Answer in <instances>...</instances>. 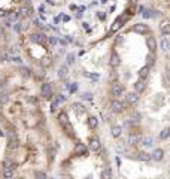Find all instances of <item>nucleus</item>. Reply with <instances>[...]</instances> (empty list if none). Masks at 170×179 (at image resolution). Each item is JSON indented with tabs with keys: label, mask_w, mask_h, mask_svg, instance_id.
<instances>
[{
	"label": "nucleus",
	"mask_w": 170,
	"mask_h": 179,
	"mask_svg": "<svg viewBox=\"0 0 170 179\" xmlns=\"http://www.w3.org/2000/svg\"><path fill=\"white\" fill-rule=\"evenodd\" d=\"M58 123H60V125H61L63 128L67 130V133H72V125L69 123V116H67L66 112H60V113H58Z\"/></svg>",
	"instance_id": "nucleus-1"
},
{
	"label": "nucleus",
	"mask_w": 170,
	"mask_h": 179,
	"mask_svg": "<svg viewBox=\"0 0 170 179\" xmlns=\"http://www.w3.org/2000/svg\"><path fill=\"white\" fill-rule=\"evenodd\" d=\"M124 85L123 84H119V82H115L112 85V88H111V93H112L113 97H119V96H123L124 94Z\"/></svg>",
	"instance_id": "nucleus-2"
},
{
	"label": "nucleus",
	"mask_w": 170,
	"mask_h": 179,
	"mask_svg": "<svg viewBox=\"0 0 170 179\" xmlns=\"http://www.w3.org/2000/svg\"><path fill=\"white\" fill-rule=\"evenodd\" d=\"M73 152H75V155H79V157L88 155V149H87L85 143H76V146L73 148Z\"/></svg>",
	"instance_id": "nucleus-3"
},
{
	"label": "nucleus",
	"mask_w": 170,
	"mask_h": 179,
	"mask_svg": "<svg viewBox=\"0 0 170 179\" xmlns=\"http://www.w3.org/2000/svg\"><path fill=\"white\" fill-rule=\"evenodd\" d=\"M40 94L45 97V99H49L51 96H52V87H51V84H42V87H40Z\"/></svg>",
	"instance_id": "nucleus-4"
},
{
	"label": "nucleus",
	"mask_w": 170,
	"mask_h": 179,
	"mask_svg": "<svg viewBox=\"0 0 170 179\" xmlns=\"http://www.w3.org/2000/svg\"><path fill=\"white\" fill-rule=\"evenodd\" d=\"M111 111H112L113 113H121V112L124 111V105H123L119 100L111 101Z\"/></svg>",
	"instance_id": "nucleus-5"
},
{
	"label": "nucleus",
	"mask_w": 170,
	"mask_h": 179,
	"mask_svg": "<svg viewBox=\"0 0 170 179\" xmlns=\"http://www.w3.org/2000/svg\"><path fill=\"white\" fill-rule=\"evenodd\" d=\"M32 40H33L34 44H40V45H43L48 40V37H46L43 33H33L32 34V37H30Z\"/></svg>",
	"instance_id": "nucleus-6"
},
{
	"label": "nucleus",
	"mask_w": 170,
	"mask_h": 179,
	"mask_svg": "<svg viewBox=\"0 0 170 179\" xmlns=\"http://www.w3.org/2000/svg\"><path fill=\"white\" fill-rule=\"evenodd\" d=\"M109 64H111L112 67H119V64H121V57L118 55V52L112 51L111 58H109Z\"/></svg>",
	"instance_id": "nucleus-7"
},
{
	"label": "nucleus",
	"mask_w": 170,
	"mask_h": 179,
	"mask_svg": "<svg viewBox=\"0 0 170 179\" xmlns=\"http://www.w3.org/2000/svg\"><path fill=\"white\" fill-rule=\"evenodd\" d=\"M133 32L134 33H139V34H145L148 32V25L145 22H137L133 25Z\"/></svg>",
	"instance_id": "nucleus-8"
},
{
	"label": "nucleus",
	"mask_w": 170,
	"mask_h": 179,
	"mask_svg": "<svg viewBox=\"0 0 170 179\" xmlns=\"http://www.w3.org/2000/svg\"><path fill=\"white\" fill-rule=\"evenodd\" d=\"M146 45H148V48H149V51L154 52V51L157 49V39H155L154 36H148L146 37Z\"/></svg>",
	"instance_id": "nucleus-9"
},
{
	"label": "nucleus",
	"mask_w": 170,
	"mask_h": 179,
	"mask_svg": "<svg viewBox=\"0 0 170 179\" xmlns=\"http://www.w3.org/2000/svg\"><path fill=\"white\" fill-rule=\"evenodd\" d=\"M88 146H90L91 151H99L100 149V140L97 137H91L88 140Z\"/></svg>",
	"instance_id": "nucleus-10"
},
{
	"label": "nucleus",
	"mask_w": 170,
	"mask_h": 179,
	"mask_svg": "<svg viewBox=\"0 0 170 179\" xmlns=\"http://www.w3.org/2000/svg\"><path fill=\"white\" fill-rule=\"evenodd\" d=\"M127 20H128V17H127V15H124L123 18H118L116 21L113 22V25L111 27V30H112V32H116V30H118V29H119L121 25H124V22L127 21Z\"/></svg>",
	"instance_id": "nucleus-11"
},
{
	"label": "nucleus",
	"mask_w": 170,
	"mask_h": 179,
	"mask_svg": "<svg viewBox=\"0 0 170 179\" xmlns=\"http://www.w3.org/2000/svg\"><path fill=\"white\" fill-rule=\"evenodd\" d=\"M139 101V93H128L127 94V103L128 105H136Z\"/></svg>",
	"instance_id": "nucleus-12"
},
{
	"label": "nucleus",
	"mask_w": 170,
	"mask_h": 179,
	"mask_svg": "<svg viewBox=\"0 0 170 179\" xmlns=\"http://www.w3.org/2000/svg\"><path fill=\"white\" fill-rule=\"evenodd\" d=\"M151 157H152V160H154V161H161V160L164 158V152H163V149L157 148V149L151 154Z\"/></svg>",
	"instance_id": "nucleus-13"
},
{
	"label": "nucleus",
	"mask_w": 170,
	"mask_h": 179,
	"mask_svg": "<svg viewBox=\"0 0 170 179\" xmlns=\"http://www.w3.org/2000/svg\"><path fill=\"white\" fill-rule=\"evenodd\" d=\"M134 88H136V93H142V91H145L146 88V82H145V79H139L134 82Z\"/></svg>",
	"instance_id": "nucleus-14"
},
{
	"label": "nucleus",
	"mask_w": 170,
	"mask_h": 179,
	"mask_svg": "<svg viewBox=\"0 0 170 179\" xmlns=\"http://www.w3.org/2000/svg\"><path fill=\"white\" fill-rule=\"evenodd\" d=\"M32 13V9L28 8V6H23V8H20V11H18V17L20 18H24V17H28Z\"/></svg>",
	"instance_id": "nucleus-15"
},
{
	"label": "nucleus",
	"mask_w": 170,
	"mask_h": 179,
	"mask_svg": "<svg viewBox=\"0 0 170 179\" xmlns=\"http://www.w3.org/2000/svg\"><path fill=\"white\" fill-rule=\"evenodd\" d=\"M160 30L163 34H170V22L169 21H163L160 24Z\"/></svg>",
	"instance_id": "nucleus-16"
},
{
	"label": "nucleus",
	"mask_w": 170,
	"mask_h": 179,
	"mask_svg": "<svg viewBox=\"0 0 170 179\" xmlns=\"http://www.w3.org/2000/svg\"><path fill=\"white\" fill-rule=\"evenodd\" d=\"M87 124H88V127H90L91 130H94V128H97V125H99V120H97L96 116H90V118L87 120Z\"/></svg>",
	"instance_id": "nucleus-17"
},
{
	"label": "nucleus",
	"mask_w": 170,
	"mask_h": 179,
	"mask_svg": "<svg viewBox=\"0 0 170 179\" xmlns=\"http://www.w3.org/2000/svg\"><path fill=\"white\" fill-rule=\"evenodd\" d=\"M69 75V69L67 66H61L60 69H58V78L60 79H66Z\"/></svg>",
	"instance_id": "nucleus-18"
},
{
	"label": "nucleus",
	"mask_w": 170,
	"mask_h": 179,
	"mask_svg": "<svg viewBox=\"0 0 170 179\" xmlns=\"http://www.w3.org/2000/svg\"><path fill=\"white\" fill-rule=\"evenodd\" d=\"M8 101H9V94H8V91L2 90V91H0V105H6Z\"/></svg>",
	"instance_id": "nucleus-19"
},
{
	"label": "nucleus",
	"mask_w": 170,
	"mask_h": 179,
	"mask_svg": "<svg viewBox=\"0 0 170 179\" xmlns=\"http://www.w3.org/2000/svg\"><path fill=\"white\" fill-rule=\"evenodd\" d=\"M12 54L8 51H2L0 52V61H12Z\"/></svg>",
	"instance_id": "nucleus-20"
},
{
	"label": "nucleus",
	"mask_w": 170,
	"mask_h": 179,
	"mask_svg": "<svg viewBox=\"0 0 170 179\" xmlns=\"http://www.w3.org/2000/svg\"><path fill=\"white\" fill-rule=\"evenodd\" d=\"M111 133H112L113 137H119V136L123 134V128H121L119 125H113L112 128H111Z\"/></svg>",
	"instance_id": "nucleus-21"
},
{
	"label": "nucleus",
	"mask_w": 170,
	"mask_h": 179,
	"mask_svg": "<svg viewBox=\"0 0 170 179\" xmlns=\"http://www.w3.org/2000/svg\"><path fill=\"white\" fill-rule=\"evenodd\" d=\"M142 145L145 146V148H151V146L154 145V137H151V136H146V137H143V140H142Z\"/></svg>",
	"instance_id": "nucleus-22"
},
{
	"label": "nucleus",
	"mask_w": 170,
	"mask_h": 179,
	"mask_svg": "<svg viewBox=\"0 0 170 179\" xmlns=\"http://www.w3.org/2000/svg\"><path fill=\"white\" fill-rule=\"evenodd\" d=\"M139 142H140V137H139V136H137V134H130V136H128V143H130V145H137V143H139Z\"/></svg>",
	"instance_id": "nucleus-23"
},
{
	"label": "nucleus",
	"mask_w": 170,
	"mask_h": 179,
	"mask_svg": "<svg viewBox=\"0 0 170 179\" xmlns=\"http://www.w3.org/2000/svg\"><path fill=\"white\" fill-rule=\"evenodd\" d=\"M72 108H73V111L76 112L78 115H82V113L85 112V108H84L81 103H73V105H72Z\"/></svg>",
	"instance_id": "nucleus-24"
},
{
	"label": "nucleus",
	"mask_w": 170,
	"mask_h": 179,
	"mask_svg": "<svg viewBox=\"0 0 170 179\" xmlns=\"http://www.w3.org/2000/svg\"><path fill=\"white\" fill-rule=\"evenodd\" d=\"M154 64H155V55H154V52H149L146 55V66L152 67Z\"/></svg>",
	"instance_id": "nucleus-25"
},
{
	"label": "nucleus",
	"mask_w": 170,
	"mask_h": 179,
	"mask_svg": "<svg viewBox=\"0 0 170 179\" xmlns=\"http://www.w3.org/2000/svg\"><path fill=\"white\" fill-rule=\"evenodd\" d=\"M2 176H3L5 179H12L13 178V169H3Z\"/></svg>",
	"instance_id": "nucleus-26"
},
{
	"label": "nucleus",
	"mask_w": 170,
	"mask_h": 179,
	"mask_svg": "<svg viewBox=\"0 0 170 179\" xmlns=\"http://www.w3.org/2000/svg\"><path fill=\"white\" fill-rule=\"evenodd\" d=\"M148 75H149V67L148 66L142 67V69L139 70V76H140V79H146Z\"/></svg>",
	"instance_id": "nucleus-27"
},
{
	"label": "nucleus",
	"mask_w": 170,
	"mask_h": 179,
	"mask_svg": "<svg viewBox=\"0 0 170 179\" xmlns=\"http://www.w3.org/2000/svg\"><path fill=\"white\" fill-rule=\"evenodd\" d=\"M102 179H112V169L106 167L102 172Z\"/></svg>",
	"instance_id": "nucleus-28"
},
{
	"label": "nucleus",
	"mask_w": 170,
	"mask_h": 179,
	"mask_svg": "<svg viewBox=\"0 0 170 179\" xmlns=\"http://www.w3.org/2000/svg\"><path fill=\"white\" fill-rule=\"evenodd\" d=\"M160 46H161V51H163V52H167V51L170 49V42L167 40V39H163L161 44H160Z\"/></svg>",
	"instance_id": "nucleus-29"
},
{
	"label": "nucleus",
	"mask_w": 170,
	"mask_h": 179,
	"mask_svg": "<svg viewBox=\"0 0 170 179\" xmlns=\"http://www.w3.org/2000/svg\"><path fill=\"white\" fill-rule=\"evenodd\" d=\"M137 158H139L140 161H149V160H152V157L149 155L148 152H139V154H137Z\"/></svg>",
	"instance_id": "nucleus-30"
},
{
	"label": "nucleus",
	"mask_w": 170,
	"mask_h": 179,
	"mask_svg": "<svg viewBox=\"0 0 170 179\" xmlns=\"http://www.w3.org/2000/svg\"><path fill=\"white\" fill-rule=\"evenodd\" d=\"M20 75H21L23 78H28V76H30V69H28V67H21V69H20Z\"/></svg>",
	"instance_id": "nucleus-31"
},
{
	"label": "nucleus",
	"mask_w": 170,
	"mask_h": 179,
	"mask_svg": "<svg viewBox=\"0 0 170 179\" xmlns=\"http://www.w3.org/2000/svg\"><path fill=\"white\" fill-rule=\"evenodd\" d=\"M3 169H13L15 170V163L11 160H5L3 161Z\"/></svg>",
	"instance_id": "nucleus-32"
},
{
	"label": "nucleus",
	"mask_w": 170,
	"mask_h": 179,
	"mask_svg": "<svg viewBox=\"0 0 170 179\" xmlns=\"http://www.w3.org/2000/svg\"><path fill=\"white\" fill-rule=\"evenodd\" d=\"M34 178L36 179H48L46 178V173L42 172V170H36V172H34Z\"/></svg>",
	"instance_id": "nucleus-33"
},
{
	"label": "nucleus",
	"mask_w": 170,
	"mask_h": 179,
	"mask_svg": "<svg viewBox=\"0 0 170 179\" xmlns=\"http://www.w3.org/2000/svg\"><path fill=\"white\" fill-rule=\"evenodd\" d=\"M169 136H170V127H169V128H164V130L160 133V137H161L163 140H164V139H167Z\"/></svg>",
	"instance_id": "nucleus-34"
},
{
	"label": "nucleus",
	"mask_w": 170,
	"mask_h": 179,
	"mask_svg": "<svg viewBox=\"0 0 170 179\" xmlns=\"http://www.w3.org/2000/svg\"><path fill=\"white\" fill-rule=\"evenodd\" d=\"M8 137H9V140H18V137H17V131H15V130H9Z\"/></svg>",
	"instance_id": "nucleus-35"
},
{
	"label": "nucleus",
	"mask_w": 170,
	"mask_h": 179,
	"mask_svg": "<svg viewBox=\"0 0 170 179\" xmlns=\"http://www.w3.org/2000/svg\"><path fill=\"white\" fill-rule=\"evenodd\" d=\"M66 85H67V88L70 93H75V91L78 90V84H76V82H73V84H66Z\"/></svg>",
	"instance_id": "nucleus-36"
},
{
	"label": "nucleus",
	"mask_w": 170,
	"mask_h": 179,
	"mask_svg": "<svg viewBox=\"0 0 170 179\" xmlns=\"http://www.w3.org/2000/svg\"><path fill=\"white\" fill-rule=\"evenodd\" d=\"M8 148H9V149H17V148H18V140H9Z\"/></svg>",
	"instance_id": "nucleus-37"
},
{
	"label": "nucleus",
	"mask_w": 170,
	"mask_h": 179,
	"mask_svg": "<svg viewBox=\"0 0 170 179\" xmlns=\"http://www.w3.org/2000/svg\"><path fill=\"white\" fill-rule=\"evenodd\" d=\"M13 30H15L17 33H21V32H23V27H21V22H17V24H13Z\"/></svg>",
	"instance_id": "nucleus-38"
},
{
	"label": "nucleus",
	"mask_w": 170,
	"mask_h": 179,
	"mask_svg": "<svg viewBox=\"0 0 170 179\" xmlns=\"http://www.w3.org/2000/svg\"><path fill=\"white\" fill-rule=\"evenodd\" d=\"M42 66H51V58L49 57H45V58H42Z\"/></svg>",
	"instance_id": "nucleus-39"
},
{
	"label": "nucleus",
	"mask_w": 170,
	"mask_h": 179,
	"mask_svg": "<svg viewBox=\"0 0 170 179\" xmlns=\"http://www.w3.org/2000/svg\"><path fill=\"white\" fill-rule=\"evenodd\" d=\"M34 75H36V78H39V79H42L43 76H45V73H43L42 70H36V72H34Z\"/></svg>",
	"instance_id": "nucleus-40"
},
{
	"label": "nucleus",
	"mask_w": 170,
	"mask_h": 179,
	"mask_svg": "<svg viewBox=\"0 0 170 179\" xmlns=\"http://www.w3.org/2000/svg\"><path fill=\"white\" fill-rule=\"evenodd\" d=\"M82 99H85V100H91V99H93V94H91V93H84V94H82Z\"/></svg>",
	"instance_id": "nucleus-41"
},
{
	"label": "nucleus",
	"mask_w": 170,
	"mask_h": 179,
	"mask_svg": "<svg viewBox=\"0 0 170 179\" xmlns=\"http://www.w3.org/2000/svg\"><path fill=\"white\" fill-rule=\"evenodd\" d=\"M64 100H66V96H63V94H57V101H58V103H63Z\"/></svg>",
	"instance_id": "nucleus-42"
},
{
	"label": "nucleus",
	"mask_w": 170,
	"mask_h": 179,
	"mask_svg": "<svg viewBox=\"0 0 170 179\" xmlns=\"http://www.w3.org/2000/svg\"><path fill=\"white\" fill-rule=\"evenodd\" d=\"M151 12H152V11H149V9H145V12L142 13V15H143V18H151V17H152V13H151Z\"/></svg>",
	"instance_id": "nucleus-43"
},
{
	"label": "nucleus",
	"mask_w": 170,
	"mask_h": 179,
	"mask_svg": "<svg viewBox=\"0 0 170 179\" xmlns=\"http://www.w3.org/2000/svg\"><path fill=\"white\" fill-rule=\"evenodd\" d=\"M48 44H49V45H55L57 44V39L54 37V36H49V37H48Z\"/></svg>",
	"instance_id": "nucleus-44"
},
{
	"label": "nucleus",
	"mask_w": 170,
	"mask_h": 179,
	"mask_svg": "<svg viewBox=\"0 0 170 179\" xmlns=\"http://www.w3.org/2000/svg\"><path fill=\"white\" fill-rule=\"evenodd\" d=\"M58 105H60V103H58V101H57V100H54V101H52V105H51V111H57V108H58Z\"/></svg>",
	"instance_id": "nucleus-45"
},
{
	"label": "nucleus",
	"mask_w": 170,
	"mask_h": 179,
	"mask_svg": "<svg viewBox=\"0 0 170 179\" xmlns=\"http://www.w3.org/2000/svg\"><path fill=\"white\" fill-rule=\"evenodd\" d=\"M75 61V57H73V54H69L67 55V64H72Z\"/></svg>",
	"instance_id": "nucleus-46"
},
{
	"label": "nucleus",
	"mask_w": 170,
	"mask_h": 179,
	"mask_svg": "<svg viewBox=\"0 0 170 179\" xmlns=\"http://www.w3.org/2000/svg\"><path fill=\"white\" fill-rule=\"evenodd\" d=\"M143 11H145L143 6H139V8H137V12H139V13H143Z\"/></svg>",
	"instance_id": "nucleus-47"
},
{
	"label": "nucleus",
	"mask_w": 170,
	"mask_h": 179,
	"mask_svg": "<svg viewBox=\"0 0 170 179\" xmlns=\"http://www.w3.org/2000/svg\"><path fill=\"white\" fill-rule=\"evenodd\" d=\"M58 42H60V45H63V46H66V45H67V42H66V40H63V39H60Z\"/></svg>",
	"instance_id": "nucleus-48"
},
{
	"label": "nucleus",
	"mask_w": 170,
	"mask_h": 179,
	"mask_svg": "<svg viewBox=\"0 0 170 179\" xmlns=\"http://www.w3.org/2000/svg\"><path fill=\"white\" fill-rule=\"evenodd\" d=\"M69 20H70V18H69L67 15H63V21H66V22H67Z\"/></svg>",
	"instance_id": "nucleus-49"
},
{
	"label": "nucleus",
	"mask_w": 170,
	"mask_h": 179,
	"mask_svg": "<svg viewBox=\"0 0 170 179\" xmlns=\"http://www.w3.org/2000/svg\"><path fill=\"white\" fill-rule=\"evenodd\" d=\"M99 18H100V20H104V13H103V12L99 13Z\"/></svg>",
	"instance_id": "nucleus-50"
},
{
	"label": "nucleus",
	"mask_w": 170,
	"mask_h": 179,
	"mask_svg": "<svg viewBox=\"0 0 170 179\" xmlns=\"http://www.w3.org/2000/svg\"><path fill=\"white\" fill-rule=\"evenodd\" d=\"M3 34H5V33H3V29H2V27H0V39H2V37H3Z\"/></svg>",
	"instance_id": "nucleus-51"
},
{
	"label": "nucleus",
	"mask_w": 170,
	"mask_h": 179,
	"mask_svg": "<svg viewBox=\"0 0 170 179\" xmlns=\"http://www.w3.org/2000/svg\"><path fill=\"white\" fill-rule=\"evenodd\" d=\"M0 17H5V11L3 9H0Z\"/></svg>",
	"instance_id": "nucleus-52"
},
{
	"label": "nucleus",
	"mask_w": 170,
	"mask_h": 179,
	"mask_svg": "<svg viewBox=\"0 0 170 179\" xmlns=\"http://www.w3.org/2000/svg\"><path fill=\"white\" fill-rule=\"evenodd\" d=\"M21 2H24V3H25V5H28V3H30V2H32V0H21Z\"/></svg>",
	"instance_id": "nucleus-53"
},
{
	"label": "nucleus",
	"mask_w": 170,
	"mask_h": 179,
	"mask_svg": "<svg viewBox=\"0 0 170 179\" xmlns=\"http://www.w3.org/2000/svg\"><path fill=\"white\" fill-rule=\"evenodd\" d=\"M102 2H103V3H106V2H108V0H102Z\"/></svg>",
	"instance_id": "nucleus-54"
},
{
	"label": "nucleus",
	"mask_w": 170,
	"mask_h": 179,
	"mask_svg": "<svg viewBox=\"0 0 170 179\" xmlns=\"http://www.w3.org/2000/svg\"><path fill=\"white\" fill-rule=\"evenodd\" d=\"M85 179H91V178H90V176H88V178H85Z\"/></svg>",
	"instance_id": "nucleus-55"
},
{
	"label": "nucleus",
	"mask_w": 170,
	"mask_h": 179,
	"mask_svg": "<svg viewBox=\"0 0 170 179\" xmlns=\"http://www.w3.org/2000/svg\"><path fill=\"white\" fill-rule=\"evenodd\" d=\"M131 2H136V0H131Z\"/></svg>",
	"instance_id": "nucleus-56"
},
{
	"label": "nucleus",
	"mask_w": 170,
	"mask_h": 179,
	"mask_svg": "<svg viewBox=\"0 0 170 179\" xmlns=\"http://www.w3.org/2000/svg\"><path fill=\"white\" fill-rule=\"evenodd\" d=\"M169 75H170V70H169Z\"/></svg>",
	"instance_id": "nucleus-57"
},
{
	"label": "nucleus",
	"mask_w": 170,
	"mask_h": 179,
	"mask_svg": "<svg viewBox=\"0 0 170 179\" xmlns=\"http://www.w3.org/2000/svg\"><path fill=\"white\" fill-rule=\"evenodd\" d=\"M169 3H170V0H169Z\"/></svg>",
	"instance_id": "nucleus-58"
}]
</instances>
